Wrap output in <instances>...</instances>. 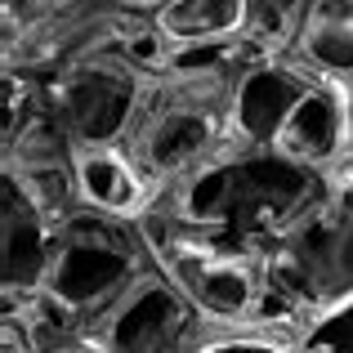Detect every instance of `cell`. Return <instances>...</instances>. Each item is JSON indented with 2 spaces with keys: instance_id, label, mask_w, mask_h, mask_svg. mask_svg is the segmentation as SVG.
<instances>
[{
  "instance_id": "cell-1",
  "label": "cell",
  "mask_w": 353,
  "mask_h": 353,
  "mask_svg": "<svg viewBox=\"0 0 353 353\" xmlns=\"http://www.w3.org/2000/svg\"><path fill=\"white\" fill-rule=\"evenodd\" d=\"M327 192L331 188L322 170L291 161L277 148H259V152H219L215 161L188 170L161 192L157 210L192 228H219L268 246Z\"/></svg>"
},
{
  "instance_id": "cell-2",
  "label": "cell",
  "mask_w": 353,
  "mask_h": 353,
  "mask_svg": "<svg viewBox=\"0 0 353 353\" xmlns=\"http://www.w3.org/2000/svg\"><path fill=\"white\" fill-rule=\"evenodd\" d=\"M152 259L210 322L233 331H291L273 327L268 313V277H264V246L219 233V228H192L183 219L165 215V210H148L139 219ZM295 340V336H291Z\"/></svg>"
},
{
  "instance_id": "cell-3",
  "label": "cell",
  "mask_w": 353,
  "mask_h": 353,
  "mask_svg": "<svg viewBox=\"0 0 353 353\" xmlns=\"http://www.w3.org/2000/svg\"><path fill=\"white\" fill-rule=\"evenodd\" d=\"M273 327L300 331L353 295V210L336 192L309 206L264 246Z\"/></svg>"
},
{
  "instance_id": "cell-4",
  "label": "cell",
  "mask_w": 353,
  "mask_h": 353,
  "mask_svg": "<svg viewBox=\"0 0 353 353\" xmlns=\"http://www.w3.org/2000/svg\"><path fill=\"white\" fill-rule=\"evenodd\" d=\"M152 264V246L134 219H112L81 206L59 224L54 264L41 295H50L77 322V331H94Z\"/></svg>"
},
{
  "instance_id": "cell-5",
  "label": "cell",
  "mask_w": 353,
  "mask_h": 353,
  "mask_svg": "<svg viewBox=\"0 0 353 353\" xmlns=\"http://www.w3.org/2000/svg\"><path fill=\"white\" fill-rule=\"evenodd\" d=\"M233 81L237 77H188V72H161L152 81L143 112L125 139V152L157 183V192L224 152Z\"/></svg>"
},
{
  "instance_id": "cell-6",
  "label": "cell",
  "mask_w": 353,
  "mask_h": 353,
  "mask_svg": "<svg viewBox=\"0 0 353 353\" xmlns=\"http://www.w3.org/2000/svg\"><path fill=\"white\" fill-rule=\"evenodd\" d=\"M36 81L45 112L59 121L72 148H125L157 77H148L121 54H99Z\"/></svg>"
},
{
  "instance_id": "cell-7",
  "label": "cell",
  "mask_w": 353,
  "mask_h": 353,
  "mask_svg": "<svg viewBox=\"0 0 353 353\" xmlns=\"http://www.w3.org/2000/svg\"><path fill=\"white\" fill-rule=\"evenodd\" d=\"M233 327L210 322L161 268H148L134 286L108 309L90 336H99L112 353H197Z\"/></svg>"
},
{
  "instance_id": "cell-8",
  "label": "cell",
  "mask_w": 353,
  "mask_h": 353,
  "mask_svg": "<svg viewBox=\"0 0 353 353\" xmlns=\"http://www.w3.org/2000/svg\"><path fill=\"white\" fill-rule=\"evenodd\" d=\"M0 179H9L45 219L63 224L81 210L77 192V148L59 130L50 112H36L18 134L5 139V157H0Z\"/></svg>"
},
{
  "instance_id": "cell-9",
  "label": "cell",
  "mask_w": 353,
  "mask_h": 353,
  "mask_svg": "<svg viewBox=\"0 0 353 353\" xmlns=\"http://www.w3.org/2000/svg\"><path fill=\"white\" fill-rule=\"evenodd\" d=\"M318 81L295 59H255L241 68L228 94V121H224V152H259L273 148L286 117L295 112Z\"/></svg>"
},
{
  "instance_id": "cell-10",
  "label": "cell",
  "mask_w": 353,
  "mask_h": 353,
  "mask_svg": "<svg viewBox=\"0 0 353 353\" xmlns=\"http://www.w3.org/2000/svg\"><path fill=\"white\" fill-rule=\"evenodd\" d=\"M59 224L45 219L9 179H0V291L5 304L45 291Z\"/></svg>"
},
{
  "instance_id": "cell-11",
  "label": "cell",
  "mask_w": 353,
  "mask_h": 353,
  "mask_svg": "<svg viewBox=\"0 0 353 353\" xmlns=\"http://www.w3.org/2000/svg\"><path fill=\"white\" fill-rule=\"evenodd\" d=\"M77 192L85 210L134 224L161 201L157 183L139 170L125 148H77Z\"/></svg>"
},
{
  "instance_id": "cell-12",
  "label": "cell",
  "mask_w": 353,
  "mask_h": 353,
  "mask_svg": "<svg viewBox=\"0 0 353 353\" xmlns=\"http://www.w3.org/2000/svg\"><path fill=\"white\" fill-rule=\"evenodd\" d=\"M277 152L291 161L309 165V170L327 174L340 157H349V130H345V103H340L336 85H313L309 94L295 103L286 117L282 134H277Z\"/></svg>"
},
{
  "instance_id": "cell-13",
  "label": "cell",
  "mask_w": 353,
  "mask_h": 353,
  "mask_svg": "<svg viewBox=\"0 0 353 353\" xmlns=\"http://www.w3.org/2000/svg\"><path fill=\"white\" fill-rule=\"evenodd\" d=\"M291 59L318 85L353 81V0H309V18Z\"/></svg>"
},
{
  "instance_id": "cell-14",
  "label": "cell",
  "mask_w": 353,
  "mask_h": 353,
  "mask_svg": "<svg viewBox=\"0 0 353 353\" xmlns=\"http://www.w3.org/2000/svg\"><path fill=\"white\" fill-rule=\"evenodd\" d=\"M250 5H255V0H174V5L161 9L152 23L170 45L233 41V36L246 32Z\"/></svg>"
},
{
  "instance_id": "cell-15",
  "label": "cell",
  "mask_w": 353,
  "mask_h": 353,
  "mask_svg": "<svg viewBox=\"0 0 353 353\" xmlns=\"http://www.w3.org/2000/svg\"><path fill=\"white\" fill-rule=\"evenodd\" d=\"M304 18H309V0H255L241 41L255 59H291Z\"/></svg>"
},
{
  "instance_id": "cell-16",
  "label": "cell",
  "mask_w": 353,
  "mask_h": 353,
  "mask_svg": "<svg viewBox=\"0 0 353 353\" xmlns=\"http://www.w3.org/2000/svg\"><path fill=\"white\" fill-rule=\"evenodd\" d=\"M295 353H353V295L313 318L295 340Z\"/></svg>"
},
{
  "instance_id": "cell-17",
  "label": "cell",
  "mask_w": 353,
  "mask_h": 353,
  "mask_svg": "<svg viewBox=\"0 0 353 353\" xmlns=\"http://www.w3.org/2000/svg\"><path fill=\"white\" fill-rule=\"evenodd\" d=\"M197 353H295V340L277 331H224Z\"/></svg>"
},
{
  "instance_id": "cell-18",
  "label": "cell",
  "mask_w": 353,
  "mask_h": 353,
  "mask_svg": "<svg viewBox=\"0 0 353 353\" xmlns=\"http://www.w3.org/2000/svg\"><path fill=\"white\" fill-rule=\"evenodd\" d=\"M327 188H331V192H336V197L353 210V152H349V157H340V161L327 170Z\"/></svg>"
},
{
  "instance_id": "cell-19",
  "label": "cell",
  "mask_w": 353,
  "mask_h": 353,
  "mask_svg": "<svg viewBox=\"0 0 353 353\" xmlns=\"http://www.w3.org/2000/svg\"><path fill=\"white\" fill-rule=\"evenodd\" d=\"M45 353H112L103 345L99 336H90V331H81V336H63V340H54Z\"/></svg>"
},
{
  "instance_id": "cell-20",
  "label": "cell",
  "mask_w": 353,
  "mask_h": 353,
  "mask_svg": "<svg viewBox=\"0 0 353 353\" xmlns=\"http://www.w3.org/2000/svg\"><path fill=\"white\" fill-rule=\"evenodd\" d=\"M117 9H125V14H139V18H157L161 9H170L174 0H112Z\"/></svg>"
},
{
  "instance_id": "cell-21",
  "label": "cell",
  "mask_w": 353,
  "mask_h": 353,
  "mask_svg": "<svg viewBox=\"0 0 353 353\" xmlns=\"http://www.w3.org/2000/svg\"><path fill=\"white\" fill-rule=\"evenodd\" d=\"M340 90V103H345V130H349V152H353V81H345Z\"/></svg>"
}]
</instances>
